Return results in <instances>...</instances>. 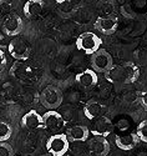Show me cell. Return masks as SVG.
Returning a JSON list of instances; mask_svg holds the SVG:
<instances>
[{"label":"cell","mask_w":147,"mask_h":156,"mask_svg":"<svg viewBox=\"0 0 147 156\" xmlns=\"http://www.w3.org/2000/svg\"><path fill=\"white\" fill-rule=\"evenodd\" d=\"M140 76L138 68L133 62H124L121 65H114V66L105 73V77L111 83L116 84H132L135 83Z\"/></svg>","instance_id":"cell-1"},{"label":"cell","mask_w":147,"mask_h":156,"mask_svg":"<svg viewBox=\"0 0 147 156\" xmlns=\"http://www.w3.org/2000/svg\"><path fill=\"white\" fill-rule=\"evenodd\" d=\"M101 39L91 31H86L82 33L81 35H79L76 39V48L77 50L82 51V53L87 54V55H92L95 54L97 50L101 49Z\"/></svg>","instance_id":"cell-2"},{"label":"cell","mask_w":147,"mask_h":156,"mask_svg":"<svg viewBox=\"0 0 147 156\" xmlns=\"http://www.w3.org/2000/svg\"><path fill=\"white\" fill-rule=\"evenodd\" d=\"M70 141L65 134H55L47 139L46 150L51 156H64L69 151Z\"/></svg>","instance_id":"cell-3"},{"label":"cell","mask_w":147,"mask_h":156,"mask_svg":"<svg viewBox=\"0 0 147 156\" xmlns=\"http://www.w3.org/2000/svg\"><path fill=\"white\" fill-rule=\"evenodd\" d=\"M40 101L49 110H56L62 104L61 90L54 85L46 86L41 91V94H40Z\"/></svg>","instance_id":"cell-4"},{"label":"cell","mask_w":147,"mask_h":156,"mask_svg":"<svg viewBox=\"0 0 147 156\" xmlns=\"http://www.w3.org/2000/svg\"><path fill=\"white\" fill-rule=\"evenodd\" d=\"M8 51L10 56L16 61L28 60L30 56V46L26 43L25 39L20 36H15L11 39V41L8 45Z\"/></svg>","instance_id":"cell-5"},{"label":"cell","mask_w":147,"mask_h":156,"mask_svg":"<svg viewBox=\"0 0 147 156\" xmlns=\"http://www.w3.org/2000/svg\"><path fill=\"white\" fill-rule=\"evenodd\" d=\"M114 66L112 56L107 53L106 50L100 49L95 54L91 55V69L96 73H102L105 74L109 71Z\"/></svg>","instance_id":"cell-6"},{"label":"cell","mask_w":147,"mask_h":156,"mask_svg":"<svg viewBox=\"0 0 147 156\" xmlns=\"http://www.w3.org/2000/svg\"><path fill=\"white\" fill-rule=\"evenodd\" d=\"M89 130H90V134H92L93 136L107 137L114 131V124L107 116L102 115L91 121Z\"/></svg>","instance_id":"cell-7"},{"label":"cell","mask_w":147,"mask_h":156,"mask_svg":"<svg viewBox=\"0 0 147 156\" xmlns=\"http://www.w3.org/2000/svg\"><path fill=\"white\" fill-rule=\"evenodd\" d=\"M3 30H4V34L8 35V36H12L15 37L18 36L21 30H23V19L15 14V12H12L10 14L8 18L4 19L3 21Z\"/></svg>","instance_id":"cell-8"},{"label":"cell","mask_w":147,"mask_h":156,"mask_svg":"<svg viewBox=\"0 0 147 156\" xmlns=\"http://www.w3.org/2000/svg\"><path fill=\"white\" fill-rule=\"evenodd\" d=\"M87 147L95 156H106L110 152V142L106 137L93 136L87 140Z\"/></svg>","instance_id":"cell-9"},{"label":"cell","mask_w":147,"mask_h":156,"mask_svg":"<svg viewBox=\"0 0 147 156\" xmlns=\"http://www.w3.org/2000/svg\"><path fill=\"white\" fill-rule=\"evenodd\" d=\"M10 76L20 81H26L33 79L34 71L28 64H25L23 61H15L10 68Z\"/></svg>","instance_id":"cell-10"},{"label":"cell","mask_w":147,"mask_h":156,"mask_svg":"<svg viewBox=\"0 0 147 156\" xmlns=\"http://www.w3.org/2000/svg\"><path fill=\"white\" fill-rule=\"evenodd\" d=\"M21 126L28 130L44 129L43 115H40L36 110H30L21 118Z\"/></svg>","instance_id":"cell-11"},{"label":"cell","mask_w":147,"mask_h":156,"mask_svg":"<svg viewBox=\"0 0 147 156\" xmlns=\"http://www.w3.org/2000/svg\"><path fill=\"white\" fill-rule=\"evenodd\" d=\"M117 27H118V20L116 16H106V18L99 16L95 20V28L101 34H105V35L114 34L117 30Z\"/></svg>","instance_id":"cell-12"},{"label":"cell","mask_w":147,"mask_h":156,"mask_svg":"<svg viewBox=\"0 0 147 156\" xmlns=\"http://www.w3.org/2000/svg\"><path fill=\"white\" fill-rule=\"evenodd\" d=\"M99 77L97 73L93 71L92 69H86L76 75V83L85 90H90L97 85Z\"/></svg>","instance_id":"cell-13"},{"label":"cell","mask_w":147,"mask_h":156,"mask_svg":"<svg viewBox=\"0 0 147 156\" xmlns=\"http://www.w3.org/2000/svg\"><path fill=\"white\" fill-rule=\"evenodd\" d=\"M65 135L68 136L69 141L72 142H84L89 140L90 130L85 125H74L66 130Z\"/></svg>","instance_id":"cell-14"},{"label":"cell","mask_w":147,"mask_h":156,"mask_svg":"<svg viewBox=\"0 0 147 156\" xmlns=\"http://www.w3.org/2000/svg\"><path fill=\"white\" fill-rule=\"evenodd\" d=\"M43 120H44V129H47L50 131H56L64 125V118L56 110L46 111L43 115Z\"/></svg>","instance_id":"cell-15"},{"label":"cell","mask_w":147,"mask_h":156,"mask_svg":"<svg viewBox=\"0 0 147 156\" xmlns=\"http://www.w3.org/2000/svg\"><path fill=\"white\" fill-rule=\"evenodd\" d=\"M138 137L136 133H130V134H124V135H117L115 137V144L120 150L124 151H131L136 147L138 144Z\"/></svg>","instance_id":"cell-16"},{"label":"cell","mask_w":147,"mask_h":156,"mask_svg":"<svg viewBox=\"0 0 147 156\" xmlns=\"http://www.w3.org/2000/svg\"><path fill=\"white\" fill-rule=\"evenodd\" d=\"M105 110H106V106L103 104H101L97 100H90L84 106V115L87 120L92 121L93 119L99 118V116L105 115Z\"/></svg>","instance_id":"cell-17"},{"label":"cell","mask_w":147,"mask_h":156,"mask_svg":"<svg viewBox=\"0 0 147 156\" xmlns=\"http://www.w3.org/2000/svg\"><path fill=\"white\" fill-rule=\"evenodd\" d=\"M45 2L44 0H28L24 4V15L26 19H34L37 18L41 11L44 10Z\"/></svg>","instance_id":"cell-18"},{"label":"cell","mask_w":147,"mask_h":156,"mask_svg":"<svg viewBox=\"0 0 147 156\" xmlns=\"http://www.w3.org/2000/svg\"><path fill=\"white\" fill-rule=\"evenodd\" d=\"M116 11V2L115 0H100L97 3V12L102 18L114 16Z\"/></svg>","instance_id":"cell-19"},{"label":"cell","mask_w":147,"mask_h":156,"mask_svg":"<svg viewBox=\"0 0 147 156\" xmlns=\"http://www.w3.org/2000/svg\"><path fill=\"white\" fill-rule=\"evenodd\" d=\"M55 5L62 14H71L76 8V0H55Z\"/></svg>","instance_id":"cell-20"},{"label":"cell","mask_w":147,"mask_h":156,"mask_svg":"<svg viewBox=\"0 0 147 156\" xmlns=\"http://www.w3.org/2000/svg\"><path fill=\"white\" fill-rule=\"evenodd\" d=\"M12 135V127L5 120H0V142H6Z\"/></svg>","instance_id":"cell-21"},{"label":"cell","mask_w":147,"mask_h":156,"mask_svg":"<svg viewBox=\"0 0 147 156\" xmlns=\"http://www.w3.org/2000/svg\"><path fill=\"white\" fill-rule=\"evenodd\" d=\"M12 14L11 0H0V19H5Z\"/></svg>","instance_id":"cell-22"},{"label":"cell","mask_w":147,"mask_h":156,"mask_svg":"<svg viewBox=\"0 0 147 156\" xmlns=\"http://www.w3.org/2000/svg\"><path fill=\"white\" fill-rule=\"evenodd\" d=\"M136 135L140 141L147 144V120H143L138 124V126L136 129Z\"/></svg>","instance_id":"cell-23"},{"label":"cell","mask_w":147,"mask_h":156,"mask_svg":"<svg viewBox=\"0 0 147 156\" xmlns=\"http://www.w3.org/2000/svg\"><path fill=\"white\" fill-rule=\"evenodd\" d=\"M0 156H15L14 150L8 142H0Z\"/></svg>","instance_id":"cell-24"},{"label":"cell","mask_w":147,"mask_h":156,"mask_svg":"<svg viewBox=\"0 0 147 156\" xmlns=\"http://www.w3.org/2000/svg\"><path fill=\"white\" fill-rule=\"evenodd\" d=\"M8 64V59H6V54L3 49H0V71L4 70V68Z\"/></svg>","instance_id":"cell-25"},{"label":"cell","mask_w":147,"mask_h":156,"mask_svg":"<svg viewBox=\"0 0 147 156\" xmlns=\"http://www.w3.org/2000/svg\"><path fill=\"white\" fill-rule=\"evenodd\" d=\"M140 101H141V105L143 106L145 110H147V91L142 93L140 96Z\"/></svg>","instance_id":"cell-26"},{"label":"cell","mask_w":147,"mask_h":156,"mask_svg":"<svg viewBox=\"0 0 147 156\" xmlns=\"http://www.w3.org/2000/svg\"><path fill=\"white\" fill-rule=\"evenodd\" d=\"M4 41H5V36H4V34H2V33H0V49L3 48V45H4Z\"/></svg>","instance_id":"cell-27"}]
</instances>
